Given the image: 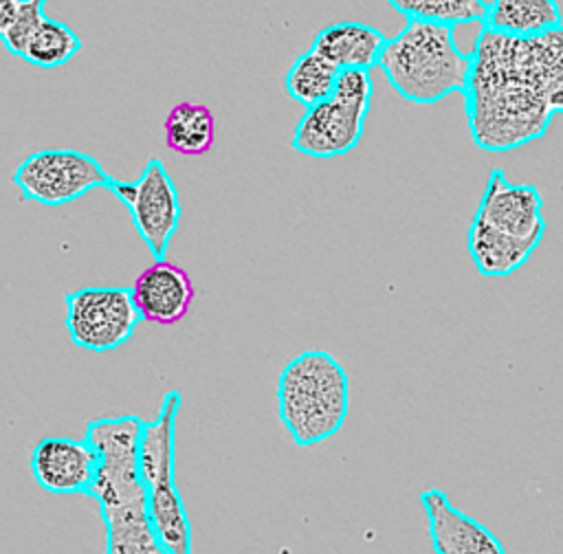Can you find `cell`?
I'll use <instances>...</instances> for the list:
<instances>
[{"label":"cell","mask_w":563,"mask_h":554,"mask_svg":"<svg viewBox=\"0 0 563 554\" xmlns=\"http://www.w3.org/2000/svg\"><path fill=\"white\" fill-rule=\"evenodd\" d=\"M468 55L462 97L473 143L508 152L541 138L563 112V24L534 37L482 29Z\"/></svg>","instance_id":"1"},{"label":"cell","mask_w":563,"mask_h":554,"mask_svg":"<svg viewBox=\"0 0 563 554\" xmlns=\"http://www.w3.org/2000/svg\"><path fill=\"white\" fill-rule=\"evenodd\" d=\"M453 29L449 24L407 20L394 37H387L378 68L402 99L433 106L466 88L471 55L460 51Z\"/></svg>","instance_id":"2"},{"label":"cell","mask_w":563,"mask_h":554,"mask_svg":"<svg viewBox=\"0 0 563 554\" xmlns=\"http://www.w3.org/2000/svg\"><path fill=\"white\" fill-rule=\"evenodd\" d=\"M277 413L297 446L330 440L350 411V378L325 350H303L290 358L277 378Z\"/></svg>","instance_id":"3"},{"label":"cell","mask_w":563,"mask_h":554,"mask_svg":"<svg viewBox=\"0 0 563 554\" xmlns=\"http://www.w3.org/2000/svg\"><path fill=\"white\" fill-rule=\"evenodd\" d=\"M372 97L369 70H339L332 95L303 110L290 147L310 158H334L352 152L365 132Z\"/></svg>","instance_id":"4"},{"label":"cell","mask_w":563,"mask_h":554,"mask_svg":"<svg viewBox=\"0 0 563 554\" xmlns=\"http://www.w3.org/2000/svg\"><path fill=\"white\" fill-rule=\"evenodd\" d=\"M106 189L128 209L139 237L154 259H163L183 218L180 196L165 163L150 158L136 180L110 176Z\"/></svg>","instance_id":"5"},{"label":"cell","mask_w":563,"mask_h":554,"mask_svg":"<svg viewBox=\"0 0 563 554\" xmlns=\"http://www.w3.org/2000/svg\"><path fill=\"white\" fill-rule=\"evenodd\" d=\"M66 330L70 341L88 352H112L128 343L141 323L132 290L123 286H86L68 292Z\"/></svg>","instance_id":"6"},{"label":"cell","mask_w":563,"mask_h":554,"mask_svg":"<svg viewBox=\"0 0 563 554\" xmlns=\"http://www.w3.org/2000/svg\"><path fill=\"white\" fill-rule=\"evenodd\" d=\"M103 165L79 149H40L29 154L13 171V182L24 200L57 207L106 187Z\"/></svg>","instance_id":"7"},{"label":"cell","mask_w":563,"mask_h":554,"mask_svg":"<svg viewBox=\"0 0 563 554\" xmlns=\"http://www.w3.org/2000/svg\"><path fill=\"white\" fill-rule=\"evenodd\" d=\"M473 220L537 251L545 235L543 196L534 185L510 182L504 169L495 167L486 178Z\"/></svg>","instance_id":"8"},{"label":"cell","mask_w":563,"mask_h":554,"mask_svg":"<svg viewBox=\"0 0 563 554\" xmlns=\"http://www.w3.org/2000/svg\"><path fill=\"white\" fill-rule=\"evenodd\" d=\"M29 468L46 492L88 495L99 468V455L86 437L46 435L33 446Z\"/></svg>","instance_id":"9"},{"label":"cell","mask_w":563,"mask_h":554,"mask_svg":"<svg viewBox=\"0 0 563 554\" xmlns=\"http://www.w3.org/2000/svg\"><path fill=\"white\" fill-rule=\"evenodd\" d=\"M435 554H508L501 541L475 517L462 512L440 488L418 495Z\"/></svg>","instance_id":"10"},{"label":"cell","mask_w":563,"mask_h":554,"mask_svg":"<svg viewBox=\"0 0 563 554\" xmlns=\"http://www.w3.org/2000/svg\"><path fill=\"white\" fill-rule=\"evenodd\" d=\"M130 290L141 321L156 325H174L185 319L196 297L189 273L165 257L143 268Z\"/></svg>","instance_id":"11"},{"label":"cell","mask_w":563,"mask_h":554,"mask_svg":"<svg viewBox=\"0 0 563 554\" xmlns=\"http://www.w3.org/2000/svg\"><path fill=\"white\" fill-rule=\"evenodd\" d=\"M183 407L178 389L163 396L154 420L143 422L139 440V473L145 488L176 479V418Z\"/></svg>","instance_id":"12"},{"label":"cell","mask_w":563,"mask_h":554,"mask_svg":"<svg viewBox=\"0 0 563 554\" xmlns=\"http://www.w3.org/2000/svg\"><path fill=\"white\" fill-rule=\"evenodd\" d=\"M387 37L372 24L343 20L323 26L314 40L312 51L325 57L339 70H372L378 66Z\"/></svg>","instance_id":"13"},{"label":"cell","mask_w":563,"mask_h":554,"mask_svg":"<svg viewBox=\"0 0 563 554\" xmlns=\"http://www.w3.org/2000/svg\"><path fill=\"white\" fill-rule=\"evenodd\" d=\"M563 24L556 0H490L482 18V29L512 37L543 35Z\"/></svg>","instance_id":"14"},{"label":"cell","mask_w":563,"mask_h":554,"mask_svg":"<svg viewBox=\"0 0 563 554\" xmlns=\"http://www.w3.org/2000/svg\"><path fill=\"white\" fill-rule=\"evenodd\" d=\"M143 420L139 416L97 418L88 422L84 437L99 455V466L114 470H139V440Z\"/></svg>","instance_id":"15"},{"label":"cell","mask_w":563,"mask_h":554,"mask_svg":"<svg viewBox=\"0 0 563 554\" xmlns=\"http://www.w3.org/2000/svg\"><path fill=\"white\" fill-rule=\"evenodd\" d=\"M147 517L154 534L169 554H191L194 532L176 479L147 488Z\"/></svg>","instance_id":"16"},{"label":"cell","mask_w":563,"mask_h":554,"mask_svg":"<svg viewBox=\"0 0 563 554\" xmlns=\"http://www.w3.org/2000/svg\"><path fill=\"white\" fill-rule=\"evenodd\" d=\"M466 248L475 270L484 277H506L519 270L534 253L532 246L499 235L475 220L468 224Z\"/></svg>","instance_id":"17"},{"label":"cell","mask_w":563,"mask_h":554,"mask_svg":"<svg viewBox=\"0 0 563 554\" xmlns=\"http://www.w3.org/2000/svg\"><path fill=\"white\" fill-rule=\"evenodd\" d=\"M106 521V554H169L152 530L147 501L101 512Z\"/></svg>","instance_id":"18"},{"label":"cell","mask_w":563,"mask_h":554,"mask_svg":"<svg viewBox=\"0 0 563 554\" xmlns=\"http://www.w3.org/2000/svg\"><path fill=\"white\" fill-rule=\"evenodd\" d=\"M165 143L183 156H202L213 147L216 119L202 103L178 101L163 123Z\"/></svg>","instance_id":"19"},{"label":"cell","mask_w":563,"mask_h":554,"mask_svg":"<svg viewBox=\"0 0 563 554\" xmlns=\"http://www.w3.org/2000/svg\"><path fill=\"white\" fill-rule=\"evenodd\" d=\"M79 51V35L66 22L44 15L26 35L18 57L42 70H53L70 62Z\"/></svg>","instance_id":"20"},{"label":"cell","mask_w":563,"mask_h":554,"mask_svg":"<svg viewBox=\"0 0 563 554\" xmlns=\"http://www.w3.org/2000/svg\"><path fill=\"white\" fill-rule=\"evenodd\" d=\"M339 68L332 66L317 51L308 48L301 53L288 68L284 77V88L303 108H310L319 101H325L336 84Z\"/></svg>","instance_id":"21"},{"label":"cell","mask_w":563,"mask_h":554,"mask_svg":"<svg viewBox=\"0 0 563 554\" xmlns=\"http://www.w3.org/2000/svg\"><path fill=\"white\" fill-rule=\"evenodd\" d=\"M405 20H422L435 24H471L482 22L484 0H387Z\"/></svg>","instance_id":"22"},{"label":"cell","mask_w":563,"mask_h":554,"mask_svg":"<svg viewBox=\"0 0 563 554\" xmlns=\"http://www.w3.org/2000/svg\"><path fill=\"white\" fill-rule=\"evenodd\" d=\"M22 9V0H0V40L13 26Z\"/></svg>","instance_id":"23"}]
</instances>
